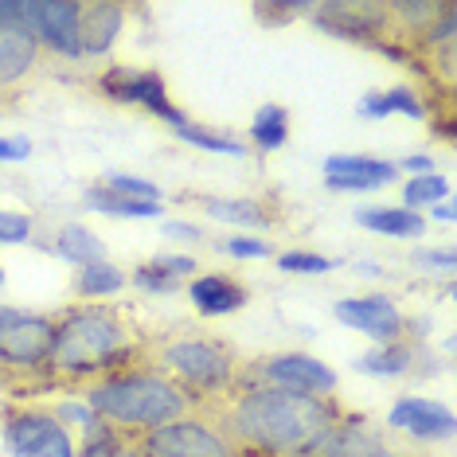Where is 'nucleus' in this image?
<instances>
[{
  "instance_id": "1",
  "label": "nucleus",
  "mask_w": 457,
  "mask_h": 457,
  "mask_svg": "<svg viewBox=\"0 0 457 457\" xmlns=\"http://www.w3.org/2000/svg\"><path fill=\"white\" fill-rule=\"evenodd\" d=\"M337 426L340 411L320 395L266 387V383L243 391L227 411V434L238 445L274 457H313Z\"/></svg>"
},
{
  "instance_id": "2",
  "label": "nucleus",
  "mask_w": 457,
  "mask_h": 457,
  "mask_svg": "<svg viewBox=\"0 0 457 457\" xmlns=\"http://www.w3.org/2000/svg\"><path fill=\"white\" fill-rule=\"evenodd\" d=\"M129 348V328L113 309L106 305H79L59 320L51 332V348L44 360V371L59 379H82L106 371L118 363Z\"/></svg>"
},
{
  "instance_id": "3",
  "label": "nucleus",
  "mask_w": 457,
  "mask_h": 457,
  "mask_svg": "<svg viewBox=\"0 0 457 457\" xmlns=\"http://www.w3.org/2000/svg\"><path fill=\"white\" fill-rule=\"evenodd\" d=\"M87 407L102 422L126 426V430H157L188 414L192 395L164 376L137 371V376H106L102 383H90Z\"/></svg>"
},
{
  "instance_id": "4",
  "label": "nucleus",
  "mask_w": 457,
  "mask_h": 457,
  "mask_svg": "<svg viewBox=\"0 0 457 457\" xmlns=\"http://www.w3.org/2000/svg\"><path fill=\"white\" fill-rule=\"evenodd\" d=\"M161 363L176 379H184L188 387H200V391H223L235 379L231 348H223L220 340H204V337L169 340L161 348Z\"/></svg>"
},
{
  "instance_id": "5",
  "label": "nucleus",
  "mask_w": 457,
  "mask_h": 457,
  "mask_svg": "<svg viewBox=\"0 0 457 457\" xmlns=\"http://www.w3.org/2000/svg\"><path fill=\"white\" fill-rule=\"evenodd\" d=\"M137 457H238L235 445L204 419H176L157 430H145V438L133 445Z\"/></svg>"
},
{
  "instance_id": "6",
  "label": "nucleus",
  "mask_w": 457,
  "mask_h": 457,
  "mask_svg": "<svg viewBox=\"0 0 457 457\" xmlns=\"http://www.w3.org/2000/svg\"><path fill=\"white\" fill-rule=\"evenodd\" d=\"M51 332H55V325L47 317L4 305L0 309V363L4 368L39 371L51 348Z\"/></svg>"
},
{
  "instance_id": "7",
  "label": "nucleus",
  "mask_w": 457,
  "mask_h": 457,
  "mask_svg": "<svg viewBox=\"0 0 457 457\" xmlns=\"http://www.w3.org/2000/svg\"><path fill=\"white\" fill-rule=\"evenodd\" d=\"M258 383L266 387H286V391H305V395H328L337 391V371H328L320 360L286 352V356H270L258 363Z\"/></svg>"
},
{
  "instance_id": "8",
  "label": "nucleus",
  "mask_w": 457,
  "mask_h": 457,
  "mask_svg": "<svg viewBox=\"0 0 457 457\" xmlns=\"http://www.w3.org/2000/svg\"><path fill=\"white\" fill-rule=\"evenodd\" d=\"M102 90H106L110 98L118 102H137V106H149L157 118L169 121V129L176 121H184L180 110L169 106V90H164L161 75H153V71H106L102 75Z\"/></svg>"
},
{
  "instance_id": "9",
  "label": "nucleus",
  "mask_w": 457,
  "mask_h": 457,
  "mask_svg": "<svg viewBox=\"0 0 457 457\" xmlns=\"http://www.w3.org/2000/svg\"><path fill=\"white\" fill-rule=\"evenodd\" d=\"M36 63H39V39L20 20L0 12V90L24 82L36 71Z\"/></svg>"
},
{
  "instance_id": "10",
  "label": "nucleus",
  "mask_w": 457,
  "mask_h": 457,
  "mask_svg": "<svg viewBox=\"0 0 457 457\" xmlns=\"http://www.w3.org/2000/svg\"><path fill=\"white\" fill-rule=\"evenodd\" d=\"M337 320H345L348 328H360L368 337L391 345L395 337L403 332V313L391 305L387 297H348L337 301Z\"/></svg>"
},
{
  "instance_id": "11",
  "label": "nucleus",
  "mask_w": 457,
  "mask_h": 457,
  "mask_svg": "<svg viewBox=\"0 0 457 457\" xmlns=\"http://www.w3.org/2000/svg\"><path fill=\"white\" fill-rule=\"evenodd\" d=\"M387 422L403 434H414L422 442H442L453 434V414L442 407V403L430 399H399L387 414Z\"/></svg>"
},
{
  "instance_id": "12",
  "label": "nucleus",
  "mask_w": 457,
  "mask_h": 457,
  "mask_svg": "<svg viewBox=\"0 0 457 457\" xmlns=\"http://www.w3.org/2000/svg\"><path fill=\"white\" fill-rule=\"evenodd\" d=\"M325 176H328V188L340 192H368V188H383L391 184L399 169L387 161L376 157H328L325 161Z\"/></svg>"
},
{
  "instance_id": "13",
  "label": "nucleus",
  "mask_w": 457,
  "mask_h": 457,
  "mask_svg": "<svg viewBox=\"0 0 457 457\" xmlns=\"http://www.w3.org/2000/svg\"><path fill=\"white\" fill-rule=\"evenodd\" d=\"M121 24H126V8L121 4H82L79 12L82 55H106L113 39L121 36Z\"/></svg>"
},
{
  "instance_id": "14",
  "label": "nucleus",
  "mask_w": 457,
  "mask_h": 457,
  "mask_svg": "<svg viewBox=\"0 0 457 457\" xmlns=\"http://www.w3.org/2000/svg\"><path fill=\"white\" fill-rule=\"evenodd\" d=\"M313 457H403L368 426H337Z\"/></svg>"
},
{
  "instance_id": "15",
  "label": "nucleus",
  "mask_w": 457,
  "mask_h": 457,
  "mask_svg": "<svg viewBox=\"0 0 457 457\" xmlns=\"http://www.w3.org/2000/svg\"><path fill=\"white\" fill-rule=\"evenodd\" d=\"M188 297H192V305L200 309L204 317H227V313H235V309L246 305V289L235 286L227 274L195 278L192 289H188Z\"/></svg>"
},
{
  "instance_id": "16",
  "label": "nucleus",
  "mask_w": 457,
  "mask_h": 457,
  "mask_svg": "<svg viewBox=\"0 0 457 457\" xmlns=\"http://www.w3.org/2000/svg\"><path fill=\"white\" fill-rule=\"evenodd\" d=\"M59 430H63V426L55 422V414L24 411V414H16V419H8L4 442H8V450H12L16 457H28V453H36L39 445H44L51 434H59Z\"/></svg>"
},
{
  "instance_id": "17",
  "label": "nucleus",
  "mask_w": 457,
  "mask_h": 457,
  "mask_svg": "<svg viewBox=\"0 0 457 457\" xmlns=\"http://www.w3.org/2000/svg\"><path fill=\"white\" fill-rule=\"evenodd\" d=\"M356 223L395 238H419L426 231V220L407 212V207H363V212H356Z\"/></svg>"
},
{
  "instance_id": "18",
  "label": "nucleus",
  "mask_w": 457,
  "mask_h": 457,
  "mask_svg": "<svg viewBox=\"0 0 457 457\" xmlns=\"http://www.w3.org/2000/svg\"><path fill=\"white\" fill-rule=\"evenodd\" d=\"M55 251H59V258H67V262H75V266H95V262L106 258L102 238L95 231H87V227H79V223H71V227L59 231Z\"/></svg>"
},
{
  "instance_id": "19",
  "label": "nucleus",
  "mask_w": 457,
  "mask_h": 457,
  "mask_svg": "<svg viewBox=\"0 0 457 457\" xmlns=\"http://www.w3.org/2000/svg\"><path fill=\"white\" fill-rule=\"evenodd\" d=\"M87 207H95L102 215H121V220H153V215H161V204H141V200H121V195H113L106 184H98V188L87 192Z\"/></svg>"
},
{
  "instance_id": "20",
  "label": "nucleus",
  "mask_w": 457,
  "mask_h": 457,
  "mask_svg": "<svg viewBox=\"0 0 457 457\" xmlns=\"http://www.w3.org/2000/svg\"><path fill=\"white\" fill-rule=\"evenodd\" d=\"M286 133H289V113L286 106H262L254 113V121H251V137L258 149H266V153H274L278 145L286 141Z\"/></svg>"
},
{
  "instance_id": "21",
  "label": "nucleus",
  "mask_w": 457,
  "mask_h": 457,
  "mask_svg": "<svg viewBox=\"0 0 457 457\" xmlns=\"http://www.w3.org/2000/svg\"><path fill=\"white\" fill-rule=\"evenodd\" d=\"M126 286V274L118 266H106V262H95V266H82L79 278H75V294L82 297H102V294H118Z\"/></svg>"
},
{
  "instance_id": "22",
  "label": "nucleus",
  "mask_w": 457,
  "mask_h": 457,
  "mask_svg": "<svg viewBox=\"0 0 457 457\" xmlns=\"http://www.w3.org/2000/svg\"><path fill=\"white\" fill-rule=\"evenodd\" d=\"M356 368L371 371V376H403V371L411 368V348L399 345V340H391V345H383L376 352H368V356H360Z\"/></svg>"
},
{
  "instance_id": "23",
  "label": "nucleus",
  "mask_w": 457,
  "mask_h": 457,
  "mask_svg": "<svg viewBox=\"0 0 457 457\" xmlns=\"http://www.w3.org/2000/svg\"><path fill=\"white\" fill-rule=\"evenodd\" d=\"M207 215H215V220L223 223H243V227H262L270 223L266 207H258L251 200H207Z\"/></svg>"
},
{
  "instance_id": "24",
  "label": "nucleus",
  "mask_w": 457,
  "mask_h": 457,
  "mask_svg": "<svg viewBox=\"0 0 457 457\" xmlns=\"http://www.w3.org/2000/svg\"><path fill=\"white\" fill-rule=\"evenodd\" d=\"M172 133H180L184 141H192V145H200V149H207V153H223V157H246V149L238 141H231V137H220V133H212V129H200L195 121H176L172 126Z\"/></svg>"
},
{
  "instance_id": "25",
  "label": "nucleus",
  "mask_w": 457,
  "mask_h": 457,
  "mask_svg": "<svg viewBox=\"0 0 457 457\" xmlns=\"http://www.w3.org/2000/svg\"><path fill=\"white\" fill-rule=\"evenodd\" d=\"M450 195V180L445 176H438V172H430V176H414V180L403 188V207L407 212H414V207H434L438 200H445Z\"/></svg>"
},
{
  "instance_id": "26",
  "label": "nucleus",
  "mask_w": 457,
  "mask_h": 457,
  "mask_svg": "<svg viewBox=\"0 0 457 457\" xmlns=\"http://www.w3.org/2000/svg\"><path fill=\"white\" fill-rule=\"evenodd\" d=\"M106 188H110L113 195H121V200H141V204H157V200H161V188H157V184L141 180V176H121V172H113L110 180H106Z\"/></svg>"
},
{
  "instance_id": "27",
  "label": "nucleus",
  "mask_w": 457,
  "mask_h": 457,
  "mask_svg": "<svg viewBox=\"0 0 457 457\" xmlns=\"http://www.w3.org/2000/svg\"><path fill=\"white\" fill-rule=\"evenodd\" d=\"M79 457H137V453H133L126 442H118V434H110L106 426H98V430L90 434V442L82 445Z\"/></svg>"
},
{
  "instance_id": "28",
  "label": "nucleus",
  "mask_w": 457,
  "mask_h": 457,
  "mask_svg": "<svg viewBox=\"0 0 457 457\" xmlns=\"http://www.w3.org/2000/svg\"><path fill=\"white\" fill-rule=\"evenodd\" d=\"M278 266H282L286 274H328V270H332V258L294 251V254H282V258H278Z\"/></svg>"
},
{
  "instance_id": "29",
  "label": "nucleus",
  "mask_w": 457,
  "mask_h": 457,
  "mask_svg": "<svg viewBox=\"0 0 457 457\" xmlns=\"http://www.w3.org/2000/svg\"><path fill=\"white\" fill-rule=\"evenodd\" d=\"M133 282H137L141 289H153V294H169V289H180V278H172L169 270H161L157 262H145V266H137Z\"/></svg>"
},
{
  "instance_id": "30",
  "label": "nucleus",
  "mask_w": 457,
  "mask_h": 457,
  "mask_svg": "<svg viewBox=\"0 0 457 457\" xmlns=\"http://www.w3.org/2000/svg\"><path fill=\"white\" fill-rule=\"evenodd\" d=\"M383 102H387V113H407V118H426V110H422V102L414 98V90H407V87H395V90H387L383 95Z\"/></svg>"
},
{
  "instance_id": "31",
  "label": "nucleus",
  "mask_w": 457,
  "mask_h": 457,
  "mask_svg": "<svg viewBox=\"0 0 457 457\" xmlns=\"http://www.w3.org/2000/svg\"><path fill=\"white\" fill-rule=\"evenodd\" d=\"M32 231V220L20 212H0V243H24Z\"/></svg>"
},
{
  "instance_id": "32",
  "label": "nucleus",
  "mask_w": 457,
  "mask_h": 457,
  "mask_svg": "<svg viewBox=\"0 0 457 457\" xmlns=\"http://www.w3.org/2000/svg\"><path fill=\"white\" fill-rule=\"evenodd\" d=\"M227 254H235V258H270L274 251H270L266 243H258V238H227V246H223Z\"/></svg>"
},
{
  "instance_id": "33",
  "label": "nucleus",
  "mask_w": 457,
  "mask_h": 457,
  "mask_svg": "<svg viewBox=\"0 0 457 457\" xmlns=\"http://www.w3.org/2000/svg\"><path fill=\"white\" fill-rule=\"evenodd\" d=\"M28 457H75V450H71V438H67V430H59V434H51V438L39 445L36 453H28Z\"/></svg>"
},
{
  "instance_id": "34",
  "label": "nucleus",
  "mask_w": 457,
  "mask_h": 457,
  "mask_svg": "<svg viewBox=\"0 0 457 457\" xmlns=\"http://www.w3.org/2000/svg\"><path fill=\"white\" fill-rule=\"evenodd\" d=\"M32 157V141L28 137H0V161H28Z\"/></svg>"
},
{
  "instance_id": "35",
  "label": "nucleus",
  "mask_w": 457,
  "mask_h": 457,
  "mask_svg": "<svg viewBox=\"0 0 457 457\" xmlns=\"http://www.w3.org/2000/svg\"><path fill=\"white\" fill-rule=\"evenodd\" d=\"M360 113L363 118H387V102H383V95H368L360 98Z\"/></svg>"
},
{
  "instance_id": "36",
  "label": "nucleus",
  "mask_w": 457,
  "mask_h": 457,
  "mask_svg": "<svg viewBox=\"0 0 457 457\" xmlns=\"http://www.w3.org/2000/svg\"><path fill=\"white\" fill-rule=\"evenodd\" d=\"M164 235H169V238H188V243H195V238H200V227H192V223H164Z\"/></svg>"
},
{
  "instance_id": "37",
  "label": "nucleus",
  "mask_w": 457,
  "mask_h": 457,
  "mask_svg": "<svg viewBox=\"0 0 457 457\" xmlns=\"http://www.w3.org/2000/svg\"><path fill=\"white\" fill-rule=\"evenodd\" d=\"M403 169H407V172H419V176H430V172H434V157L419 153V157H407V161H403Z\"/></svg>"
},
{
  "instance_id": "38",
  "label": "nucleus",
  "mask_w": 457,
  "mask_h": 457,
  "mask_svg": "<svg viewBox=\"0 0 457 457\" xmlns=\"http://www.w3.org/2000/svg\"><path fill=\"white\" fill-rule=\"evenodd\" d=\"M422 262H426V266H442L445 274H450V270H453V254H450V251H442V254H422Z\"/></svg>"
},
{
  "instance_id": "39",
  "label": "nucleus",
  "mask_w": 457,
  "mask_h": 457,
  "mask_svg": "<svg viewBox=\"0 0 457 457\" xmlns=\"http://www.w3.org/2000/svg\"><path fill=\"white\" fill-rule=\"evenodd\" d=\"M430 215H434V220H442V223H450V220H453V207L445 204V200H438V204L430 207Z\"/></svg>"
},
{
  "instance_id": "40",
  "label": "nucleus",
  "mask_w": 457,
  "mask_h": 457,
  "mask_svg": "<svg viewBox=\"0 0 457 457\" xmlns=\"http://www.w3.org/2000/svg\"><path fill=\"white\" fill-rule=\"evenodd\" d=\"M0 289H4V266H0Z\"/></svg>"
}]
</instances>
